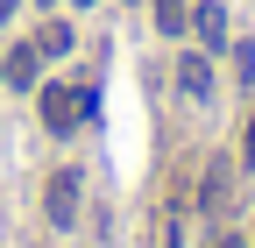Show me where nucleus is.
<instances>
[{"label": "nucleus", "instance_id": "obj_1", "mask_svg": "<svg viewBox=\"0 0 255 248\" xmlns=\"http://www.w3.org/2000/svg\"><path fill=\"white\" fill-rule=\"evenodd\" d=\"M85 114H92V92L85 85H43V128L50 135H71Z\"/></svg>", "mask_w": 255, "mask_h": 248}, {"label": "nucleus", "instance_id": "obj_2", "mask_svg": "<svg viewBox=\"0 0 255 248\" xmlns=\"http://www.w3.org/2000/svg\"><path fill=\"white\" fill-rule=\"evenodd\" d=\"M78 199H85V177H78V170H57V177H50V192H43L50 227H78Z\"/></svg>", "mask_w": 255, "mask_h": 248}, {"label": "nucleus", "instance_id": "obj_3", "mask_svg": "<svg viewBox=\"0 0 255 248\" xmlns=\"http://www.w3.org/2000/svg\"><path fill=\"white\" fill-rule=\"evenodd\" d=\"M177 92H184V100H206V92H213V64H206V57H177Z\"/></svg>", "mask_w": 255, "mask_h": 248}, {"label": "nucleus", "instance_id": "obj_4", "mask_svg": "<svg viewBox=\"0 0 255 248\" xmlns=\"http://www.w3.org/2000/svg\"><path fill=\"white\" fill-rule=\"evenodd\" d=\"M191 28H199V50H227V14H220L213 0H199V14H191Z\"/></svg>", "mask_w": 255, "mask_h": 248}, {"label": "nucleus", "instance_id": "obj_5", "mask_svg": "<svg viewBox=\"0 0 255 248\" xmlns=\"http://www.w3.org/2000/svg\"><path fill=\"white\" fill-rule=\"evenodd\" d=\"M36 71H43V50H36V43H21V50L7 57V85H36Z\"/></svg>", "mask_w": 255, "mask_h": 248}, {"label": "nucleus", "instance_id": "obj_6", "mask_svg": "<svg viewBox=\"0 0 255 248\" xmlns=\"http://www.w3.org/2000/svg\"><path fill=\"white\" fill-rule=\"evenodd\" d=\"M156 28H163V36H184V28H191V7H184V0H156Z\"/></svg>", "mask_w": 255, "mask_h": 248}, {"label": "nucleus", "instance_id": "obj_7", "mask_svg": "<svg viewBox=\"0 0 255 248\" xmlns=\"http://www.w3.org/2000/svg\"><path fill=\"white\" fill-rule=\"evenodd\" d=\"M36 50H43V57H64V50H71V21H43Z\"/></svg>", "mask_w": 255, "mask_h": 248}, {"label": "nucleus", "instance_id": "obj_8", "mask_svg": "<svg viewBox=\"0 0 255 248\" xmlns=\"http://www.w3.org/2000/svg\"><path fill=\"white\" fill-rule=\"evenodd\" d=\"M227 199V163H213V177H206V206H220Z\"/></svg>", "mask_w": 255, "mask_h": 248}, {"label": "nucleus", "instance_id": "obj_9", "mask_svg": "<svg viewBox=\"0 0 255 248\" xmlns=\"http://www.w3.org/2000/svg\"><path fill=\"white\" fill-rule=\"evenodd\" d=\"M241 163L255 170V114H248V128H241Z\"/></svg>", "mask_w": 255, "mask_h": 248}, {"label": "nucleus", "instance_id": "obj_10", "mask_svg": "<svg viewBox=\"0 0 255 248\" xmlns=\"http://www.w3.org/2000/svg\"><path fill=\"white\" fill-rule=\"evenodd\" d=\"M220 248H248V241H241V234H220Z\"/></svg>", "mask_w": 255, "mask_h": 248}, {"label": "nucleus", "instance_id": "obj_11", "mask_svg": "<svg viewBox=\"0 0 255 248\" xmlns=\"http://www.w3.org/2000/svg\"><path fill=\"white\" fill-rule=\"evenodd\" d=\"M7 14H14V0H0V21H7Z\"/></svg>", "mask_w": 255, "mask_h": 248}, {"label": "nucleus", "instance_id": "obj_12", "mask_svg": "<svg viewBox=\"0 0 255 248\" xmlns=\"http://www.w3.org/2000/svg\"><path fill=\"white\" fill-rule=\"evenodd\" d=\"M71 7H100V0H71Z\"/></svg>", "mask_w": 255, "mask_h": 248}]
</instances>
